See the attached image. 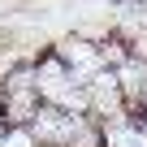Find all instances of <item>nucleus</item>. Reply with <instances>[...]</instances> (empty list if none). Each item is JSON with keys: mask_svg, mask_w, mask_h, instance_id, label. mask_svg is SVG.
<instances>
[]
</instances>
